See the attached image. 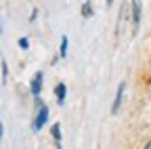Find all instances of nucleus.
<instances>
[{
	"label": "nucleus",
	"mask_w": 151,
	"mask_h": 149,
	"mask_svg": "<svg viewBox=\"0 0 151 149\" xmlns=\"http://www.w3.org/2000/svg\"><path fill=\"white\" fill-rule=\"evenodd\" d=\"M132 34L139 32V25H141V0H132Z\"/></svg>",
	"instance_id": "nucleus-1"
},
{
	"label": "nucleus",
	"mask_w": 151,
	"mask_h": 149,
	"mask_svg": "<svg viewBox=\"0 0 151 149\" xmlns=\"http://www.w3.org/2000/svg\"><path fill=\"white\" fill-rule=\"evenodd\" d=\"M46 120H48V107L44 105V107H40V111H38V116H36V120L32 122V130L34 132H38L44 124H46Z\"/></svg>",
	"instance_id": "nucleus-2"
},
{
	"label": "nucleus",
	"mask_w": 151,
	"mask_h": 149,
	"mask_svg": "<svg viewBox=\"0 0 151 149\" xmlns=\"http://www.w3.org/2000/svg\"><path fill=\"white\" fill-rule=\"evenodd\" d=\"M124 90H126V82H120V86H118V92H116V99H113V105H111V114H118V109H120V105H122Z\"/></svg>",
	"instance_id": "nucleus-3"
},
{
	"label": "nucleus",
	"mask_w": 151,
	"mask_h": 149,
	"mask_svg": "<svg viewBox=\"0 0 151 149\" xmlns=\"http://www.w3.org/2000/svg\"><path fill=\"white\" fill-rule=\"evenodd\" d=\"M40 88H42V71H38L34 76V80H32V84H29V90H32L34 97H38L40 95Z\"/></svg>",
	"instance_id": "nucleus-4"
},
{
	"label": "nucleus",
	"mask_w": 151,
	"mask_h": 149,
	"mask_svg": "<svg viewBox=\"0 0 151 149\" xmlns=\"http://www.w3.org/2000/svg\"><path fill=\"white\" fill-rule=\"evenodd\" d=\"M65 84L63 82H59V84H57L55 86V97H57V103H59V105H63L65 103Z\"/></svg>",
	"instance_id": "nucleus-5"
},
{
	"label": "nucleus",
	"mask_w": 151,
	"mask_h": 149,
	"mask_svg": "<svg viewBox=\"0 0 151 149\" xmlns=\"http://www.w3.org/2000/svg\"><path fill=\"white\" fill-rule=\"evenodd\" d=\"M50 135H52V139H55V147H61V126H59V124H52Z\"/></svg>",
	"instance_id": "nucleus-6"
},
{
	"label": "nucleus",
	"mask_w": 151,
	"mask_h": 149,
	"mask_svg": "<svg viewBox=\"0 0 151 149\" xmlns=\"http://www.w3.org/2000/svg\"><path fill=\"white\" fill-rule=\"evenodd\" d=\"M82 17H92V4H90V0H86V2L82 4Z\"/></svg>",
	"instance_id": "nucleus-7"
},
{
	"label": "nucleus",
	"mask_w": 151,
	"mask_h": 149,
	"mask_svg": "<svg viewBox=\"0 0 151 149\" xmlns=\"http://www.w3.org/2000/svg\"><path fill=\"white\" fill-rule=\"evenodd\" d=\"M65 55H67V36L61 38V57H65Z\"/></svg>",
	"instance_id": "nucleus-8"
},
{
	"label": "nucleus",
	"mask_w": 151,
	"mask_h": 149,
	"mask_svg": "<svg viewBox=\"0 0 151 149\" xmlns=\"http://www.w3.org/2000/svg\"><path fill=\"white\" fill-rule=\"evenodd\" d=\"M27 46H29V42H27V38H19V48H23V50H25Z\"/></svg>",
	"instance_id": "nucleus-9"
},
{
	"label": "nucleus",
	"mask_w": 151,
	"mask_h": 149,
	"mask_svg": "<svg viewBox=\"0 0 151 149\" xmlns=\"http://www.w3.org/2000/svg\"><path fill=\"white\" fill-rule=\"evenodd\" d=\"M6 73H9V69H6V63H2V82H6Z\"/></svg>",
	"instance_id": "nucleus-10"
},
{
	"label": "nucleus",
	"mask_w": 151,
	"mask_h": 149,
	"mask_svg": "<svg viewBox=\"0 0 151 149\" xmlns=\"http://www.w3.org/2000/svg\"><path fill=\"white\" fill-rule=\"evenodd\" d=\"M145 149H151V141H149V143H147V145H145Z\"/></svg>",
	"instance_id": "nucleus-11"
},
{
	"label": "nucleus",
	"mask_w": 151,
	"mask_h": 149,
	"mask_svg": "<svg viewBox=\"0 0 151 149\" xmlns=\"http://www.w3.org/2000/svg\"><path fill=\"white\" fill-rule=\"evenodd\" d=\"M0 137H2V124H0Z\"/></svg>",
	"instance_id": "nucleus-12"
},
{
	"label": "nucleus",
	"mask_w": 151,
	"mask_h": 149,
	"mask_svg": "<svg viewBox=\"0 0 151 149\" xmlns=\"http://www.w3.org/2000/svg\"><path fill=\"white\" fill-rule=\"evenodd\" d=\"M105 2H107V4H111V0H105Z\"/></svg>",
	"instance_id": "nucleus-13"
},
{
	"label": "nucleus",
	"mask_w": 151,
	"mask_h": 149,
	"mask_svg": "<svg viewBox=\"0 0 151 149\" xmlns=\"http://www.w3.org/2000/svg\"><path fill=\"white\" fill-rule=\"evenodd\" d=\"M0 34H2V27H0Z\"/></svg>",
	"instance_id": "nucleus-14"
}]
</instances>
